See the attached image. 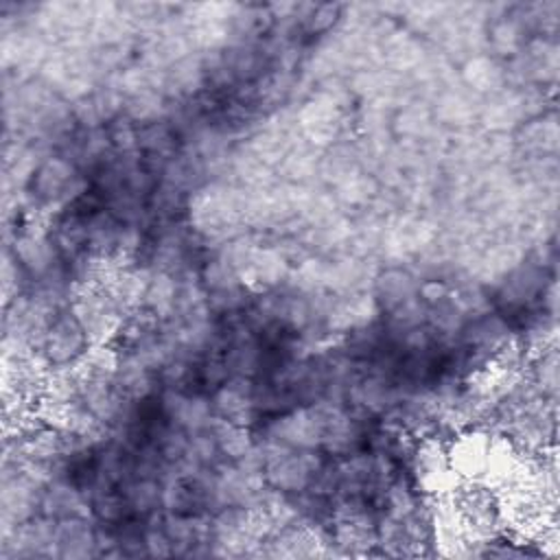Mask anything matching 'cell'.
<instances>
[{
	"label": "cell",
	"mask_w": 560,
	"mask_h": 560,
	"mask_svg": "<svg viewBox=\"0 0 560 560\" xmlns=\"http://www.w3.org/2000/svg\"><path fill=\"white\" fill-rule=\"evenodd\" d=\"M188 225L199 238L230 241L247 232L245 192L234 182L208 179L188 195Z\"/></svg>",
	"instance_id": "obj_1"
},
{
	"label": "cell",
	"mask_w": 560,
	"mask_h": 560,
	"mask_svg": "<svg viewBox=\"0 0 560 560\" xmlns=\"http://www.w3.org/2000/svg\"><path fill=\"white\" fill-rule=\"evenodd\" d=\"M262 462V477L273 492L284 497L311 490L317 486L324 470L319 451L287 448L269 442H256Z\"/></svg>",
	"instance_id": "obj_2"
},
{
	"label": "cell",
	"mask_w": 560,
	"mask_h": 560,
	"mask_svg": "<svg viewBox=\"0 0 560 560\" xmlns=\"http://www.w3.org/2000/svg\"><path fill=\"white\" fill-rule=\"evenodd\" d=\"M83 175L85 173L68 155H44L37 162L24 192L28 195L33 208L59 212L88 188Z\"/></svg>",
	"instance_id": "obj_3"
},
{
	"label": "cell",
	"mask_w": 560,
	"mask_h": 560,
	"mask_svg": "<svg viewBox=\"0 0 560 560\" xmlns=\"http://www.w3.org/2000/svg\"><path fill=\"white\" fill-rule=\"evenodd\" d=\"M462 525L472 540L483 545V540L497 536L503 525L501 494L494 486L486 481L459 479L446 494Z\"/></svg>",
	"instance_id": "obj_4"
},
{
	"label": "cell",
	"mask_w": 560,
	"mask_h": 560,
	"mask_svg": "<svg viewBox=\"0 0 560 560\" xmlns=\"http://www.w3.org/2000/svg\"><path fill=\"white\" fill-rule=\"evenodd\" d=\"M92 346L94 341L68 304L55 311L48 319L37 343V357L50 372L70 370L85 359Z\"/></svg>",
	"instance_id": "obj_5"
},
{
	"label": "cell",
	"mask_w": 560,
	"mask_h": 560,
	"mask_svg": "<svg viewBox=\"0 0 560 560\" xmlns=\"http://www.w3.org/2000/svg\"><path fill=\"white\" fill-rule=\"evenodd\" d=\"M164 512L168 514H214L217 503L206 472L171 475L164 481Z\"/></svg>",
	"instance_id": "obj_6"
},
{
	"label": "cell",
	"mask_w": 560,
	"mask_h": 560,
	"mask_svg": "<svg viewBox=\"0 0 560 560\" xmlns=\"http://www.w3.org/2000/svg\"><path fill=\"white\" fill-rule=\"evenodd\" d=\"M164 418L186 431V433H199L212 427L214 411L210 402V394L195 392V389H177V387H164L158 396Z\"/></svg>",
	"instance_id": "obj_7"
},
{
	"label": "cell",
	"mask_w": 560,
	"mask_h": 560,
	"mask_svg": "<svg viewBox=\"0 0 560 560\" xmlns=\"http://www.w3.org/2000/svg\"><path fill=\"white\" fill-rule=\"evenodd\" d=\"M418 289L420 278L413 269L405 265H387L383 269H376L370 293L378 306L381 317H385L416 304L420 300Z\"/></svg>",
	"instance_id": "obj_8"
},
{
	"label": "cell",
	"mask_w": 560,
	"mask_h": 560,
	"mask_svg": "<svg viewBox=\"0 0 560 560\" xmlns=\"http://www.w3.org/2000/svg\"><path fill=\"white\" fill-rule=\"evenodd\" d=\"M210 402L217 420H228L252 429V422L256 418L254 381L228 378L223 385L210 392Z\"/></svg>",
	"instance_id": "obj_9"
},
{
	"label": "cell",
	"mask_w": 560,
	"mask_h": 560,
	"mask_svg": "<svg viewBox=\"0 0 560 560\" xmlns=\"http://www.w3.org/2000/svg\"><path fill=\"white\" fill-rule=\"evenodd\" d=\"M527 39L529 35L518 22V18L512 13V7H508L505 13L486 18L483 48L497 61H512L523 50Z\"/></svg>",
	"instance_id": "obj_10"
},
{
	"label": "cell",
	"mask_w": 560,
	"mask_h": 560,
	"mask_svg": "<svg viewBox=\"0 0 560 560\" xmlns=\"http://www.w3.org/2000/svg\"><path fill=\"white\" fill-rule=\"evenodd\" d=\"M457 81L479 98H488L508 88V72L501 61L488 52H475L462 61Z\"/></svg>",
	"instance_id": "obj_11"
},
{
	"label": "cell",
	"mask_w": 560,
	"mask_h": 560,
	"mask_svg": "<svg viewBox=\"0 0 560 560\" xmlns=\"http://www.w3.org/2000/svg\"><path fill=\"white\" fill-rule=\"evenodd\" d=\"M55 558H90L96 553V523L92 516H70L55 521Z\"/></svg>",
	"instance_id": "obj_12"
},
{
	"label": "cell",
	"mask_w": 560,
	"mask_h": 560,
	"mask_svg": "<svg viewBox=\"0 0 560 560\" xmlns=\"http://www.w3.org/2000/svg\"><path fill=\"white\" fill-rule=\"evenodd\" d=\"M114 387L127 402H140L151 398L158 387V372L151 370L144 361L129 354H118V363L114 370Z\"/></svg>",
	"instance_id": "obj_13"
},
{
	"label": "cell",
	"mask_w": 560,
	"mask_h": 560,
	"mask_svg": "<svg viewBox=\"0 0 560 560\" xmlns=\"http://www.w3.org/2000/svg\"><path fill=\"white\" fill-rule=\"evenodd\" d=\"M39 514L52 521L70 518V516H92L90 499L83 490L72 486L66 479H50L44 486Z\"/></svg>",
	"instance_id": "obj_14"
},
{
	"label": "cell",
	"mask_w": 560,
	"mask_h": 560,
	"mask_svg": "<svg viewBox=\"0 0 560 560\" xmlns=\"http://www.w3.org/2000/svg\"><path fill=\"white\" fill-rule=\"evenodd\" d=\"M136 518H151L164 510V481L158 475H133L120 483Z\"/></svg>",
	"instance_id": "obj_15"
},
{
	"label": "cell",
	"mask_w": 560,
	"mask_h": 560,
	"mask_svg": "<svg viewBox=\"0 0 560 560\" xmlns=\"http://www.w3.org/2000/svg\"><path fill=\"white\" fill-rule=\"evenodd\" d=\"M210 433L223 462H243L256 453V438L245 424L214 420Z\"/></svg>",
	"instance_id": "obj_16"
}]
</instances>
